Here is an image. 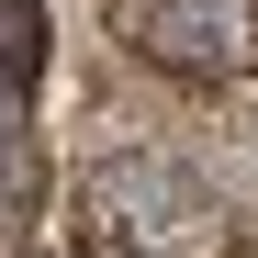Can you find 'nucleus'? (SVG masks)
I'll return each mask as SVG.
<instances>
[{
	"label": "nucleus",
	"mask_w": 258,
	"mask_h": 258,
	"mask_svg": "<svg viewBox=\"0 0 258 258\" xmlns=\"http://www.w3.org/2000/svg\"><path fill=\"white\" fill-rule=\"evenodd\" d=\"M79 225H90L101 247H135V258H225L213 202L168 157H123V146L79 168Z\"/></svg>",
	"instance_id": "f257e3e1"
},
{
	"label": "nucleus",
	"mask_w": 258,
	"mask_h": 258,
	"mask_svg": "<svg viewBox=\"0 0 258 258\" xmlns=\"http://www.w3.org/2000/svg\"><path fill=\"white\" fill-rule=\"evenodd\" d=\"M56 56V23H45V0H0V90H34Z\"/></svg>",
	"instance_id": "f03ea898"
},
{
	"label": "nucleus",
	"mask_w": 258,
	"mask_h": 258,
	"mask_svg": "<svg viewBox=\"0 0 258 258\" xmlns=\"http://www.w3.org/2000/svg\"><path fill=\"white\" fill-rule=\"evenodd\" d=\"M0 135H12V90H0Z\"/></svg>",
	"instance_id": "7ed1b4c3"
},
{
	"label": "nucleus",
	"mask_w": 258,
	"mask_h": 258,
	"mask_svg": "<svg viewBox=\"0 0 258 258\" xmlns=\"http://www.w3.org/2000/svg\"><path fill=\"white\" fill-rule=\"evenodd\" d=\"M101 258H135V247H101Z\"/></svg>",
	"instance_id": "20e7f679"
},
{
	"label": "nucleus",
	"mask_w": 258,
	"mask_h": 258,
	"mask_svg": "<svg viewBox=\"0 0 258 258\" xmlns=\"http://www.w3.org/2000/svg\"><path fill=\"white\" fill-rule=\"evenodd\" d=\"M225 258H258V247H225Z\"/></svg>",
	"instance_id": "39448f33"
}]
</instances>
